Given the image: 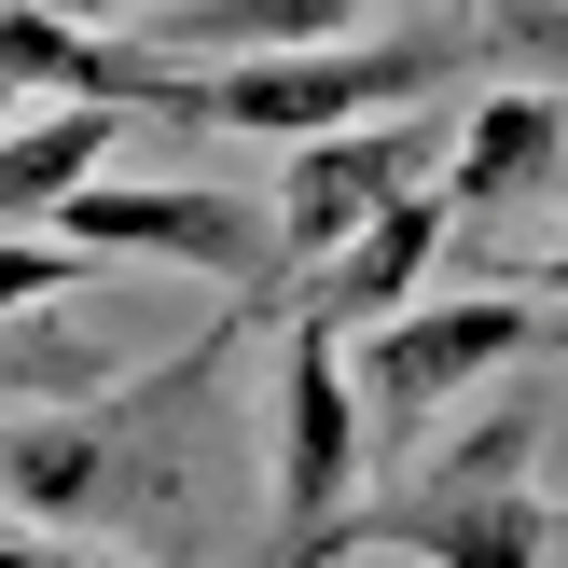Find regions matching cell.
Listing matches in <instances>:
<instances>
[{
    "instance_id": "cell-12",
    "label": "cell",
    "mask_w": 568,
    "mask_h": 568,
    "mask_svg": "<svg viewBox=\"0 0 568 568\" xmlns=\"http://www.w3.org/2000/svg\"><path fill=\"white\" fill-rule=\"evenodd\" d=\"M0 388L14 403H83V388H111V361L83 333H42V305H28V320H0Z\"/></svg>"
},
{
    "instance_id": "cell-19",
    "label": "cell",
    "mask_w": 568,
    "mask_h": 568,
    "mask_svg": "<svg viewBox=\"0 0 568 568\" xmlns=\"http://www.w3.org/2000/svg\"><path fill=\"white\" fill-rule=\"evenodd\" d=\"M0 125H14V83H0Z\"/></svg>"
},
{
    "instance_id": "cell-7",
    "label": "cell",
    "mask_w": 568,
    "mask_h": 568,
    "mask_svg": "<svg viewBox=\"0 0 568 568\" xmlns=\"http://www.w3.org/2000/svg\"><path fill=\"white\" fill-rule=\"evenodd\" d=\"M416 181H444V125H430V111L292 139V153H277V194H264V222H277V277L333 264V250H347L361 222L388 209V194H416Z\"/></svg>"
},
{
    "instance_id": "cell-10",
    "label": "cell",
    "mask_w": 568,
    "mask_h": 568,
    "mask_svg": "<svg viewBox=\"0 0 568 568\" xmlns=\"http://www.w3.org/2000/svg\"><path fill=\"white\" fill-rule=\"evenodd\" d=\"M111 153H125V111H111V98L14 111V125H0V236H55V209H70Z\"/></svg>"
},
{
    "instance_id": "cell-5",
    "label": "cell",
    "mask_w": 568,
    "mask_h": 568,
    "mask_svg": "<svg viewBox=\"0 0 568 568\" xmlns=\"http://www.w3.org/2000/svg\"><path fill=\"white\" fill-rule=\"evenodd\" d=\"M55 236H70L83 264H194V277H222L250 320L292 305L277 222H264V194H236V181H111V166H98V181L55 209Z\"/></svg>"
},
{
    "instance_id": "cell-4",
    "label": "cell",
    "mask_w": 568,
    "mask_h": 568,
    "mask_svg": "<svg viewBox=\"0 0 568 568\" xmlns=\"http://www.w3.org/2000/svg\"><path fill=\"white\" fill-rule=\"evenodd\" d=\"M541 320H555V305H527V292H444V305H388V320H361L347 333V388H361L375 458H403L444 403H471L486 375H514V361L541 347Z\"/></svg>"
},
{
    "instance_id": "cell-1",
    "label": "cell",
    "mask_w": 568,
    "mask_h": 568,
    "mask_svg": "<svg viewBox=\"0 0 568 568\" xmlns=\"http://www.w3.org/2000/svg\"><path fill=\"white\" fill-rule=\"evenodd\" d=\"M250 305L209 320L194 347H166L153 375H111L83 403H14L0 416V514L55 527V541H125V555H181L222 499V388H236Z\"/></svg>"
},
{
    "instance_id": "cell-15",
    "label": "cell",
    "mask_w": 568,
    "mask_h": 568,
    "mask_svg": "<svg viewBox=\"0 0 568 568\" xmlns=\"http://www.w3.org/2000/svg\"><path fill=\"white\" fill-rule=\"evenodd\" d=\"M28 14H70V28H98V14H111V0H28Z\"/></svg>"
},
{
    "instance_id": "cell-9",
    "label": "cell",
    "mask_w": 568,
    "mask_h": 568,
    "mask_svg": "<svg viewBox=\"0 0 568 568\" xmlns=\"http://www.w3.org/2000/svg\"><path fill=\"white\" fill-rule=\"evenodd\" d=\"M555 166H568V98H555V83H499V98L444 139V209L499 222V209H527Z\"/></svg>"
},
{
    "instance_id": "cell-8",
    "label": "cell",
    "mask_w": 568,
    "mask_h": 568,
    "mask_svg": "<svg viewBox=\"0 0 568 568\" xmlns=\"http://www.w3.org/2000/svg\"><path fill=\"white\" fill-rule=\"evenodd\" d=\"M444 236H458L444 181L388 194V209L361 222V236L333 250V264H305V277H292V320H320V333H361V320H388V305H416V277L444 264Z\"/></svg>"
},
{
    "instance_id": "cell-16",
    "label": "cell",
    "mask_w": 568,
    "mask_h": 568,
    "mask_svg": "<svg viewBox=\"0 0 568 568\" xmlns=\"http://www.w3.org/2000/svg\"><path fill=\"white\" fill-rule=\"evenodd\" d=\"M541 292H568V236H555V250H541Z\"/></svg>"
},
{
    "instance_id": "cell-6",
    "label": "cell",
    "mask_w": 568,
    "mask_h": 568,
    "mask_svg": "<svg viewBox=\"0 0 568 568\" xmlns=\"http://www.w3.org/2000/svg\"><path fill=\"white\" fill-rule=\"evenodd\" d=\"M264 471H277V514H264V568H292L375 486V430H361V388H347V333L320 320H277V416H264Z\"/></svg>"
},
{
    "instance_id": "cell-14",
    "label": "cell",
    "mask_w": 568,
    "mask_h": 568,
    "mask_svg": "<svg viewBox=\"0 0 568 568\" xmlns=\"http://www.w3.org/2000/svg\"><path fill=\"white\" fill-rule=\"evenodd\" d=\"M0 568H83V541H55V527H28V514H0Z\"/></svg>"
},
{
    "instance_id": "cell-18",
    "label": "cell",
    "mask_w": 568,
    "mask_h": 568,
    "mask_svg": "<svg viewBox=\"0 0 568 568\" xmlns=\"http://www.w3.org/2000/svg\"><path fill=\"white\" fill-rule=\"evenodd\" d=\"M125 568H181V555H125Z\"/></svg>"
},
{
    "instance_id": "cell-3",
    "label": "cell",
    "mask_w": 568,
    "mask_h": 568,
    "mask_svg": "<svg viewBox=\"0 0 568 568\" xmlns=\"http://www.w3.org/2000/svg\"><path fill=\"white\" fill-rule=\"evenodd\" d=\"M471 28H347V42H292V55H209L181 70L166 55L153 83V125H209V139H333V125H388V111H430L444 83L471 70Z\"/></svg>"
},
{
    "instance_id": "cell-2",
    "label": "cell",
    "mask_w": 568,
    "mask_h": 568,
    "mask_svg": "<svg viewBox=\"0 0 568 568\" xmlns=\"http://www.w3.org/2000/svg\"><path fill=\"white\" fill-rule=\"evenodd\" d=\"M541 430H555L541 403H499L486 430H458L430 471L361 486L292 568H375V555H416V568H568V514L527 486Z\"/></svg>"
},
{
    "instance_id": "cell-13",
    "label": "cell",
    "mask_w": 568,
    "mask_h": 568,
    "mask_svg": "<svg viewBox=\"0 0 568 568\" xmlns=\"http://www.w3.org/2000/svg\"><path fill=\"white\" fill-rule=\"evenodd\" d=\"M83 277H111V264H83L70 236H0V320H28V305L83 292Z\"/></svg>"
},
{
    "instance_id": "cell-17",
    "label": "cell",
    "mask_w": 568,
    "mask_h": 568,
    "mask_svg": "<svg viewBox=\"0 0 568 568\" xmlns=\"http://www.w3.org/2000/svg\"><path fill=\"white\" fill-rule=\"evenodd\" d=\"M541 347H568V305H555V320H541Z\"/></svg>"
},
{
    "instance_id": "cell-11",
    "label": "cell",
    "mask_w": 568,
    "mask_h": 568,
    "mask_svg": "<svg viewBox=\"0 0 568 568\" xmlns=\"http://www.w3.org/2000/svg\"><path fill=\"white\" fill-rule=\"evenodd\" d=\"M375 0H139V55H292V42H347Z\"/></svg>"
}]
</instances>
